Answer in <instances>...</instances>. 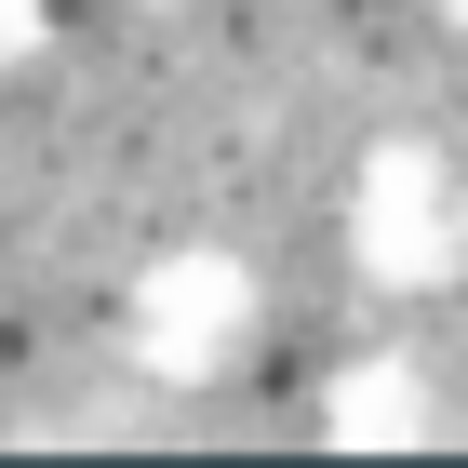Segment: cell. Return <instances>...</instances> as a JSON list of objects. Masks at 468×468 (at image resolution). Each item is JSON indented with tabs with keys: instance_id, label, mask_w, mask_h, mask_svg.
I'll return each instance as SVG.
<instances>
[{
	"instance_id": "obj_3",
	"label": "cell",
	"mask_w": 468,
	"mask_h": 468,
	"mask_svg": "<svg viewBox=\"0 0 468 468\" xmlns=\"http://www.w3.org/2000/svg\"><path fill=\"white\" fill-rule=\"evenodd\" d=\"M40 40H54V0H0V68H27Z\"/></svg>"
},
{
	"instance_id": "obj_2",
	"label": "cell",
	"mask_w": 468,
	"mask_h": 468,
	"mask_svg": "<svg viewBox=\"0 0 468 468\" xmlns=\"http://www.w3.org/2000/svg\"><path fill=\"white\" fill-rule=\"evenodd\" d=\"M268 335V294H254L241 254H161L134 294V361L161 375V388H215V375H241V348Z\"/></svg>"
},
{
	"instance_id": "obj_1",
	"label": "cell",
	"mask_w": 468,
	"mask_h": 468,
	"mask_svg": "<svg viewBox=\"0 0 468 468\" xmlns=\"http://www.w3.org/2000/svg\"><path fill=\"white\" fill-rule=\"evenodd\" d=\"M348 254H361V282H388V294L468 282V175H455V147H429V134L361 147V175H348Z\"/></svg>"
},
{
	"instance_id": "obj_4",
	"label": "cell",
	"mask_w": 468,
	"mask_h": 468,
	"mask_svg": "<svg viewBox=\"0 0 468 468\" xmlns=\"http://www.w3.org/2000/svg\"><path fill=\"white\" fill-rule=\"evenodd\" d=\"M429 14H441V27H468V0H429Z\"/></svg>"
}]
</instances>
